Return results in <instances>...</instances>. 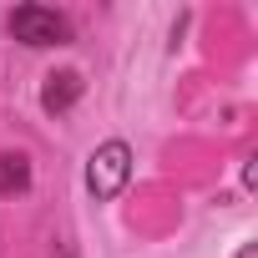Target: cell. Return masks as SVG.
Instances as JSON below:
<instances>
[{
  "mask_svg": "<svg viewBox=\"0 0 258 258\" xmlns=\"http://www.w3.org/2000/svg\"><path fill=\"white\" fill-rule=\"evenodd\" d=\"M126 177H132V147L126 142H101L91 152V167H86V187L96 198H116L126 187Z\"/></svg>",
  "mask_w": 258,
  "mask_h": 258,
  "instance_id": "obj_1",
  "label": "cell"
},
{
  "mask_svg": "<svg viewBox=\"0 0 258 258\" xmlns=\"http://www.w3.org/2000/svg\"><path fill=\"white\" fill-rule=\"evenodd\" d=\"M11 36L26 46H66L71 41V21L46 11V6H21L11 11Z\"/></svg>",
  "mask_w": 258,
  "mask_h": 258,
  "instance_id": "obj_2",
  "label": "cell"
},
{
  "mask_svg": "<svg viewBox=\"0 0 258 258\" xmlns=\"http://www.w3.org/2000/svg\"><path fill=\"white\" fill-rule=\"evenodd\" d=\"M31 187V167L21 152H6L0 157V192H26Z\"/></svg>",
  "mask_w": 258,
  "mask_h": 258,
  "instance_id": "obj_4",
  "label": "cell"
},
{
  "mask_svg": "<svg viewBox=\"0 0 258 258\" xmlns=\"http://www.w3.org/2000/svg\"><path fill=\"white\" fill-rule=\"evenodd\" d=\"M238 258H258V248H253V243H243V253H238Z\"/></svg>",
  "mask_w": 258,
  "mask_h": 258,
  "instance_id": "obj_5",
  "label": "cell"
},
{
  "mask_svg": "<svg viewBox=\"0 0 258 258\" xmlns=\"http://www.w3.org/2000/svg\"><path fill=\"white\" fill-rule=\"evenodd\" d=\"M76 96H81V76H76V71H56V76H46L41 106H46V111H66Z\"/></svg>",
  "mask_w": 258,
  "mask_h": 258,
  "instance_id": "obj_3",
  "label": "cell"
}]
</instances>
